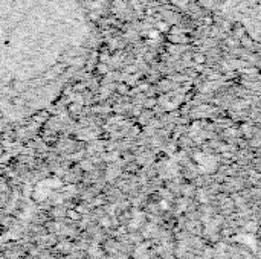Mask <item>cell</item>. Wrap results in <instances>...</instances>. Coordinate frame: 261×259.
Instances as JSON below:
<instances>
[{
    "label": "cell",
    "instance_id": "1",
    "mask_svg": "<svg viewBox=\"0 0 261 259\" xmlns=\"http://www.w3.org/2000/svg\"><path fill=\"white\" fill-rule=\"evenodd\" d=\"M231 32H234V35H236V38H242V37H245L246 35V29L243 27V26H236V27H232V31Z\"/></svg>",
    "mask_w": 261,
    "mask_h": 259
},
{
    "label": "cell",
    "instance_id": "2",
    "mask_svg": "<svg viewBox=\"0 0 261 259\" xmlns=\"http://www.w3.org/2000/svg\"><path fill=\"white\" fill-rule=\"evenodd\" d=\"M116 92H118L119 95H127V93L130 92V87H128V84H125V82H121V84H118V87H116Z\"/></svg>",
    "mask_w": 261,
    "mask_h": 259
},
{
    "label": "cell",
    "instance_id": "3",
    "mask_svg": "<svg viewBox=\"0 0 261 259\" xmlns=\"http://www.w3.org/2000/svg\"><path fill=\"white\" fill-rule=\"evenodd\" d=\"M96 72L98 73H102V75H107L109 73V66H107V63H98V66H96Z\"/></svg>",
    "mask_w": 261,
    "mask_h": 259
},
{
    "label": "cell",
    "instance_id": "4",
    "mask_svg": "<svg viewBox=\"0 0 261 259\" xmlns=\"http://www.w3.org/2000/svg\"><path fill=\"white\" fill-rule=\"evenodd\" d=\"M81 108H83V105H81V104H78V102H72V104H69L67 111H70V113H78Z\"/></svg>",
    "mask_w": 261,
    "mask_h": 259
},
{
    "label": "cell",
    "instance_id": "5",
    "mask_svg": "<svg viewBox=\"0 0 261 259\" xmlns=\"http://www.w3.org/2000/svg\"><path fill=\"white\" fill-rule=\"evenodd\" d=\"M193 61H194L196 64H205V63H206V56H205V55H200V53H196V55L193 56Z\"/></svg>",
    "mask_w": 261,
    "mask_h": 259
},
{
    "label": "cell",
    "instance_id": "6",
    "mask_svg": "<svg viewBox=\"0 0 261 259\" xmlns=\"http://www.w3.org/2000/svg\"><path fill=\"white\" fill-rule=\"evenodd\" d=\"M156 104H158V99H154V98H148V99L145 101L144 107H145V108H153Z\"/></svg>",
    "mask_w": 261,
    "mask_h": 259
},
{
    "label": "cell",
    "instance_id": "7",
    "mask_svg": "<svg viewBox=\"0 0 261 259\" xmlns=\"http://www.w3.org/2000/svg\"><path fill=\"white\" fill-rule=\"evenodd\" d=\"M226 44H228V46H231V47H237V46L240 44V40H239V38H236V40H232V38H226Z\"/></svg>",
    "mask_w": 261,
    "mask_h": 259
},
{
    "label": "cell",
    "instance_id": "8",
    "mask_svg": "<svg viewBox=\"0 0 261 259\" xmlns=\"http://www.w3.org/2000/svg\"><path fill=\"white\" fill-rule=\"evenodd\" d=\"M158 31H168V23L159 21V23H158Z\"/></svg>",
    "mask_w": 261,
    "mask_h": 259
},
{
    "label": "cell",
    "instance_id": "9",
    "mask_svg": "<svg viewBox=\"0 0 261 259\" xmlns=\"http://www.w3.org/2000/svg\"><path fill=\"white\" fill-rule=\"evenodd\" d=\"M86 82H80V84H75V87H73V90H76V92H84V89H86Z\"/></svg>",
    "mask_w": 261,
    "mask_h": 259
},
{
    "label": "cell",
    "instance_id": "10",
    "mask_svg": "<svg viewBox=\"0 0 261 259\" xmlns=\"http://www.w3.org/2000/svg\"><path fill=\"white\" fill-rule=\"evenodd\" d=\"M80 166H81L83 169H86V171H90V169H92V163H89V162H86V160H83V162L80 163Z\"/></svg>",
    "mask_w": 261,
    "mask_h": 259
},
{
    "label": "cell",
    "instance_id": "11",
    "mask_svg": "<svg viewBox=\"0 0 261 259\" xmlns=\"http://www.w3.org/2000/svg\"><path fill=\"white\" fill-rule=\"evenodd\" d=\"M67 214H69V217H70L72 220H80V212H78V211H69Z\"/></svg>",
    "mask_w": 261,
    "mask_h": 259
},
{
    "label": "cell",
    "instance_id": "12",
    "mask_svg": "<svg viewBox=\"0 0 261 259\" xmlns=\"http://www.w3.org/2000/svg\"><path fill=\"white\" fill-rule=\"evenodd\" d=\"M208 78L216 81V79H222V75H220L219 72H211V75H208Z\"/></svg>",
    "mask_w": 261,
    "mask_h": 259
},
{
    "label": "cell",
    "instance_id": "13",
    "mask_svg": "<svg viewBox=\"0 0 261 259\" xmlns=\"http://www.w3.org/2000/svg\"><path fill=\"white\" fill-rule=\"evenodd\" d=\"M223 29H225V31H228V32H231V31H232V23H231V21H228V20H226V21H223Z\"/></svg>",
    "mask_w": 261,
    "mask_h": 259
},
{
    "label": "cell",
    "instance_id": "14",
    "mask_svg": "<svg viewBox=\"0 0 261 259\" xmlns=\"http://www.w3.org/2000/svg\"><path fill=\"white\" fill-rule=\"evenodd\" d=\"M258 145H260V140H258V139L252 140V147H258Z\"/></svg>",
    "mask_w": 261,
    "mask_h": 259
},
{
    "label": "cell",
    "instance_id": "15",
    "mask_svg": "<svg viewBox=\"0 0 261 259\" xmlns=\"http://www.w3.org/2000/svg\"><path fill=\"white\" fill-rule=\"evenodd\" d=\"M161 208L167 209V208H168V203H167V202H161Z\"/></svg>",
    "mask_w": 261,
    "mask_h": 259
},
{
    "label": "cell",
    "instance_id": "16",
    "mask_svg": "<svg viewBox=\"0 0 261 259\" xmlns=\"http://www.w3.org/2000/svg\"><path fill=\"white\" fill-rule=\"evenodd\" d=\"M2 153H3V147L0 145V154H2Z\"/></svg>",
    "mask_w": 261,
    "mask_h": 259
}]
</instances>
